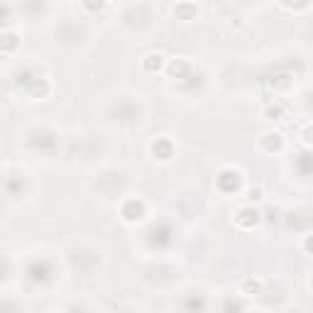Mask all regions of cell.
I'll return each instance as SVG.
<instances>
[{
    "label": "cell",
    "instance_id": "obj_15",
    "mask_svg": "<svg viewBox=\"0 0 313 313\" xmlns=\"http://www.w3.org/2000/svg\"><path fill=\"white\" fill-rule=\"evenodd\" d=\"M267 115H274V118H276V115H282V108H279V106H274V108H267Z\"/></svg>",
    "mask_w": 313,
    "mask_h": 313
},
{
    "label": "cell",
    "instance_id": "obj_4",
    "mask_svg": "<svg viewBox=\"0 0 313 313\" xmlns=\"http://www.w3.org/2000/svg\"><path fill=\"white\" fill-rule=\"evenodd\" d=\"M235 220H237V225H240V228L250 230V228H255V225L259 223V213L255 211V208H250V205H247V208H242V211L237 213V218H235Z\"/></svg>",
    "mask_w": 313,
    "mask_h": 313
},
{
    "label": "cell",
    "instance_id": "obj_11",
    "mask_svg": "<svg viewBox=\"0 0 313 313\" xmlns=\"http://www.w3.org/2000/svg\"><path fill=\"white\" fill-rule=\"evenodd\" d=\"M103 5H106V0H83V8L91 10V13H98Z\"/></svg>",
    "mask_w": 313,
    "mask_h": 313
},
{
    "label": "cell",
    "instance_id": "obj_6",
    "mask_svg": "<svg viewBox=\"0 0 313 313\" xmlns=\"http://www.w3.org/2000/svg\"><path fill=\"white\" fill-rule=\"evenodd\" d=\"M174 15H177L179 20H193L196 17V5L189 3V0H181V3H177V8H174Z\"/></svg>",
    "mask_w": 313,
    "mask_h": 313
},
{
    "label": "cell",
    "instance_id": "obj_3",
    "mask_svg": "<svg viewBox=\"0 0 313 313\" xmlns=\"http://www.w3.org/2000/svg\"><path fill=\"white\" fill-rule=\"evenodd\" d=\"M152 154H154L157 159L166 162V159H171V157H174V145H171L166 137H157V140L152 142Z\"/></svg>",
    "mask_w": 313,
    "mask_h": 313
},
{
    "label": "cell",
    "instance_id": "obj_7",
    "mask_svg": "<svg viewBox=\"0 0 313 313\" xmlns=\"http://www.w3.org/2000/svg\"><path fill=\"white\" fill-rule=\"evenodd\" d=\"M162 66H164V56L162 54H147L145 59H142V68H145V71H150V74L159 71Z\"/></svg>",
    "mask_w": 313,
    "mask_h": 313
},
{
    "label": "cell",
    "instance_id": "obj_1",
    "mask_svg": "<svg viewBox=\"0 0 313 313\" xmlns=\"http://www.w3.org/2000/svg\"><path fill=\"white\" fill-rule=\"evenodd\" d=\"M218 189L223 193H235V191L240 189V174L237 171H232V169H225V171H220L218 177Z\"/></svg>",
    "mask_w": 313,
    "mask_h": 313
},
{
    "label": "cell",
    "instance_id": "obj_5",
    "mask_svg": "<svg viewBox=\"0 0 313 313\" xmlns=\"http://www.w3.org/2000/svg\"><path fill=\"white\" fill-rule=\"evenodd\" d=\"M169 74L174 76V79H191V66L184 61V59H174L171 64H169Z\"/></svg>",
    "mask_w": 313,
    "mask_h": 313
},
{
    "label": "cell",
    "instance_id": "obj_8",
    "mask_svg": "<svg viewBox=\"0 0 313 313\" xmlns=\"http://www.w3.org/2000/svg\"><path fill=\"white\" fill-rule=\"evenodd\" d=\"M259 145H262L267 152L279 150V147H282V135H279V132H267V135L262 137V142H259Z\"/></svg>",
    "mask_w": 313,
    "mask_h": 313
},
{
    "label": "cell",
    "instance_id": "obj_12",
    "mask_svg": "<svg viewBox=\"0 0 313 313\" xmlns=\"http://www.w3.org/2000/svg\"><path fill=\"white\" fill-rule=\"evenodd\" d=\"M242 291H245L247 296H252V294H259V282H252V279H247L245 286H242Z\"/></svg>",
    "mask_w": 313,
    "mask_h": 313
},
{
    "label": "cell",
    "instance_id": "obj_13",
    "mask_svg": "<svg viewBox=\"0 0 313 313\" xmlns=\"http://www.w3.org/2000/svg\"><path fill=\"white\" fill-rule=\"evenodd\" d=\"M286 8H294V10H299V8H306L308 5V0H282Z\"/></svg>",
    "mask_w": 313,
    "mask_h": 313
},
{
    "label": "cell",
    "instance_id": "obj_17",
    "mask_svg": "<svg viewBox=\"0 0 313 313\" xmlns=\"http://www.w3.org/2000/svg\"><path fill=\"white\" fill-rule=\"evenodd\" d=\"M311 289H313V279H311Z\"/></svg>",
    "mask_w": 313,
    "mask_h": 313
},
{
    "label": "cell",
    "instance_id": "obj_14",
    "mask_svg": "<svg viewBox=\"0 0 313 313\" xmlns=\"http://www.w3.org/2000/svg\"><path fill=\"white\" fill-rule=\"evenodd\" d=\"M303 247H306L308 252H313V235H308V237L303 240Z\"/></svg>",
    "mask_w": 313,
    "mask_h": 313
},
{
    "label": "cell",
    "instance_id": "obj_10",
    "mask_svg": "<svg viewBox=\"0 0 313 313\" xmlns=\"http://www.w3.org/2000/svg\"><path fill=\"white\" fill-rule=\"evenodd\" d=\"M29 274H32V279L44 282V279H47V264H44V262H42V264H34V267L29 269Z\"/></svg>",
    "mask_w": 313,
    "mask_h": 313
},
{
    "label": "cell",
    "instance_id": "obj_2",
    "mask_svg": "<svg viewBox=\"0 0 313 313\" xmlns=\"http://www.w3.org/2000/svg\"><path fill=\"white\" fill-rule=\"evenodd\" d=\"M145 216V203L140 201V198H127L123 203V218L127 220V223H135V220H140Z\"/></svg>",
    "mask_w": 313,
    "mask_h": 313
},
{
    "label": "cell",
    "instance_id": "obj_9",
    "mask_svg": "<svg viewBox=\"0 0 313 313\" xmlns=\"http://www.w3.org/2000/svg\"><path fill=\"white\" fill-rule=\"evenodd\" d=\"M296 164H299V171H301V174H311V171H313V154H311V152L299 154Z\"/></svg>",
    "mask_w": 313,
    "mask_h": 313
},
{
    "label": "cell",
    "instance_id": "obj_16",
    "mask_svg": "<svg viewBox=\"0 0 313 313\" xmlns=\"http://www.w3.org/2000/svg\"><path fill=\"white\" fill-rule=\"evenodd\" d=\"M303 135H306V140H308V142H313V127H308V130H306Z\"/></svg>",
    "mask_w": 313,
    "mask_h": 313
}]
</instances>
